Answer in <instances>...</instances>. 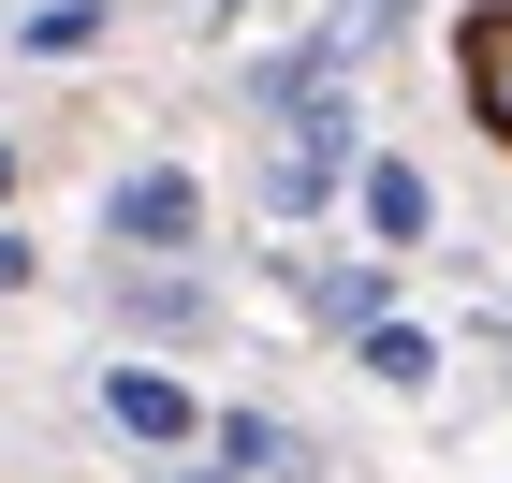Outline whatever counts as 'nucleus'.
<instances>
[{
  "instance_id": "4468645a",
  "label": "nucleus",
  "mask_w": 512,
  "mask_h": 483,
  "mask_svg": "<svg viewBox=\"0 0 512 483\" xmlns=\"http://www.w3.org/2000/svg\"><path fill=\"white\" fill-rule=\"evenodd\" d=\"M0 205H15V132H0Z\"/></svg>"
},
{
  "instance_id": "39448f33",
  "label": "nucleus",
  "mask_w": 512,
  "mask_h": 483,
  "mask_svg": "<svg viewBox=\"0 0 512 483\" xmlns=\"http://www.w3.org/2000/svg\"><path fill=\"white\" fill-rule=\"evenodd\" d=\"M352 220H366V249H425L439 235V191H425V161H395V147H366V176H352Z\"/></svg>"
},
{
  "instance_id": "f8f14e48",
  "label": "nucleus",
  "mask_w": 512,
  "mask_h": 483,
  "mask_svg": "<svg viewBox=\"0 0 512 483\" xmlns=\"http://www.w3.org/2000/svg\"><path fill=\"white\" fill-rule=\"evenodd\" d=\"M161 483H249V469H220V454H176V469H161Z\"/></svg>"
},
{
  "instance_id": "7ed1b4c3",
  "label": "nucleus",
  "mask_w": 512,
  "mask_h": 483,
  "mask_svg": "<svg viewBox=\"0 0 512 483\" xmlns=\"http://www.w3.org/2000/svg\"><path fill=\"white\" fill-rule=\"evenodd\" d=\"M103 425H118L132 454H161V469H176V454H205V425H220V410H205L176 366H103Z\"/></svg>"
},
{
  "instance_id": "20e7f679",
  "label": "nucleus",
  "mask_w": 512,
  "mask_h": 483,
  "mask_svg": "<svg viewBox=\"0 0 512 483\" xmlns=\"http://www.w3.org/2000/svg\"><path fill=\"white\" fill-rule=\"evenodd\" d=\"M278 293L322 322V337H366V322H395V264L366 249V264H308V249H278Z\"/></svg>"
},
{
  "instance_id": "6e6552de",
  "label": "nucleus",
  "mask_w": 512,
  "mask_h": 483,
  "mask_svg": "<svg viewBox=\"0 0 512 483\" xmlns=\"http://www.w3.org/2000/svg\"><path fill=\"white\" fill-rule=\"evenodd\" d=\"M103 30H118V0H30V15H15V59H44V74H59V59H103Z\"/></svg>"
},
{
  "instance_id": "9b49d317",
  "label": "nucleus",
  "mask_w": 512,
  "mask_h": 483,
  "mask_svg": "<svg viewBox=\"0 0 512 483\" xmlns=\"http://www.w3.org/2000/svg\"><path fill=\"white\" fill-rule=\"evenodd\" d=\"M395 30H410V0H337V15H322V44H337L352 74H366V59H381Z\"/></svg>"
},
{
  "instance_id": "f03ea898",
  "label": "nucleus",
  "mask_w": 512,
  "mask_h": 483,
  "mask_svg": "<svg viewBox=\"0 0 512 483\" xmlns=\"http://www.w3.org/2000/svg\"><path fill=\"white\" fill-rule=\"evenodd\" d=\"M103 235H118V249H147V264L205 249V176H191V161H132L118 191H103Z\"/></svg>"
},
{
  "instance_id": "1a4fd4ad",
  "label": "nucleus",
  "mask_w": 512,
  "mask_h": 483,
  "mask_svg": "<svg viewBox=\"0 0 512 483\" xmlns=\"http://www.w3.org/2000/svg\"><path fill=\"white\" fill-rule=\"evenodd\" d=\"M352 366L381 381V396H425V381H439V337H425V322H366V337H352Z\"/></svg>"
},
{
  "instance_id": "0eeeda50",
  "label": "nucleus",
  "mask_w": 512,
  "mask_h": 483,
  "mask_svg": "<svg viewBox=\"0 0 512 483\" xmlns=\"http://www.w3.org/2000/svg\"><path fill=\"white\" fill-rule=\"evenodd\" d=\"M205 454H220V469H249V483H322V440H308V425H278V410H220V425H205Z\"/></svg>"
},
{
  "instance_id": "9d476101",
  "label": "nucleus",
  "mask_w": 512,
  "mask_h": 483,
  "mask_svg": "<svg viewBox=\"0 0 512 483\" xmlns=\"http://www.w3.org/2000/svg\"><path fill=\"white\" fill-rule=\"evenodd\" d=\"M118 308L147 322V337H205V322H220V308H205V279H176V264H147V279H132Z\"/></svg>"
},
{
  "instance_id": "ddd939ff",
  "label": "nucleus",
  "mask_w": 512,
  "mask_h": 483,
  "mask_svg": "<svg viewBox=\"0 0 512 483\" xmlns=\"http://www.w3.org/2000/svg\"><path fill=\"white\" fill-rule=\"evenodd\" d=\"M15 293H30V249H15V235H0V308H15Z\"/></svg>"
},
{
  "instance_id": "423d86ee",
  "label": "nucleus",
  "mask_w": 512,
  "mask_h": 483,
  "mask_svg": "<svg viewBox=\"0 0 512 483\" xmlns=\"http://www.w3.org/2000/svg\"><path fill=\"white\" fill-rule=\"evenodd\" d=\"M454 88H469V132H483V147H512V0L454 15Z\"/></svg>"
},
{
  "instance_id": "f257e3e1",
  "label": "nucleus",
  "mask_w": 512,
  "mask_h": 483,
  "mask_svg": "<svg viewBox=\"0 0 512 483\" xmlns=\"http://www.w3.org/2000/svg\"><path fill=\"white\" fill-rule=\"evenodd\" d=\"M366 176V132H352V88H322V103H293V118L264 132V161H249V191H264V220H322V205Z\"/></svg>"
}]
</instances>
